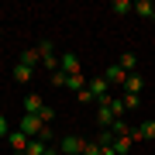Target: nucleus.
Returning a JSON list of instances; mask_svg holds the SVG:
<instances>
[{
	"label": "nucleus",
	"instance_id": "f257e3e1",
	"mask_svg": "<svg viewBox=\"0 0 155 155\" xmlns=\"http://www.w3.org/2000/svg\"><path fill=\"white\" fill-rule=\"evenodd\" d=\"M45 127H48V124H45L38 114H24V117H21V124H17V131H24L28 138H41Z\"/></svg>",
	"mask_w": 155,
	"mask_h": 155
},
{
	"label": "nucleus",
	"instance_id": "f03ea898",
	"mask_svg": "<svg viewBox=\"0 0 155 155\" xmlns=\"http://www.w3.org/2000/svg\"><path fill=\"white\" fill-rule=\"evenodd\" d=\"M83 148H86V141L79 138V134H66V138L59 141V152L62 155H83Z\"/></svg>",
	"mask_w": 155,
	"mask_h": 155
},
{
	"label": "nucleus",
	"instance_id": "7ed1b4c3",
	"mask_svg": "<svg viewBox=\"0 0 155 155\" xmlns=\"http://www.w3.org/2000/svg\"><path fill=\"white\" fill-rule=\"evenodd\" d=\"M59 69L66 72V76H79V72H83V66H79V59L72 55V52H66V55H59Z\"/></svg>",
	"mask_w": 155,
	"mask_h": 155
},
{
	"label": "nucleus",
	"instance_id": "20e7f679",
	"mask_svg": "<svg viewBox=\"0 0 155 155\" xmlns=\"http://www.w3.org/2000/svg\"><path fill=\"white\" fill-rule=\"evenodd\" d=\"M104 79H107V83H110V86H124L127 72H124V69H121V66H117V62H114V66H107V69H104Z\"/></svg>",
	"mask_w": 155,
	"mask_h": 155
},
{
	"label": "nucleus",
	"instance_id": "39448f33",
	"mask_svg": "<svg viewBox=\"0 0 155 155\" xmlns=\"http://www.w3.org/2000/svg\"><path fill=\"white\" fill-rule=\"evenodd\" d=\"M145 90V79H141V72H127V79H124V93H134L138 97Z\"/></svg>",
	"mask_w": 155,
	"mask_h": 155
},
{
	"label": "nucleus",
	"instance_id": "423d86ee",
	"mask_svg": "<svg viewBox=\"0 0 155 155\" xmlns=\"http://www.w3.org/2000/svg\"><path fill=\"white\" fill-rule=\"evenodd\" d=\"M7 141H11V148L14 152H28V134H24V131H11V134H7Z\"/></svg>",
	"mask_w": 155,
	"mask_h": 155
},
{
	"label": "nucleus",
	"instance_id": "0eeeda50",
	"mask_svg": "<svg viewBox=\"0 0 155 155\" xmlns=\"http://www.w3.org/2000/svg\"><path fill=\"white\" fill-rule=\"evenodd\" d=\"M41 110H45V100L38 93H28V97H24V114H41Z\"/></svg>",
	"mask_w": 155,
	"mask_h": 155
},
{
	"label": "nucleus",
	"instance_id": "6e6552de",
	"mask_svg": "<svg viewBox=\"0 0 155 155\" xmlns=\"http://www.w3.org/2000/svg\"><path fill=\"white\" fill-rule=\"evenodd\" d=\"M131 145H134V138H131V134H121V138H114V145H110V148H114L117 155H127V152H131Z\"/></svg>",
	"mask_w": 155,
	"mask_h": 155
},
{
	"label": "nucleus",
	"instance_id": "1a4fd4ad",
	"mask_svg": "<svg viewBox=\"0 0 155 155\" xmlns=\"http://www.w3.org/2000/svg\"><path fill=\"white\" fill-rule=\"evenodd\" d=\"M97 124L107 127V131L114 127V114H110V107H100V110H97Z\"/></svg>",
	"mask_w": 155,
	"mask_h": 155
},
{
	"label": "nucleus",
	"instance_id": "9d476101",
	"mask_svg": "<svg viewBox=\"0 0 155 155\" xmlns=\"http://www.w3.org/2000/svg\"><path fill=\"white\" fill-rule=\"evenodd\" d=\"M66 86H69V90H72V93H83V90H86V86H90V79H86V76H83V72H79V76H69V83H66Z\"/></svg>",
	"mask_w": 155,
	"mask_h": 155
},
{
	"label": "nucleus",
	"instance_id": "9b49d317",
	"mask_svg": "<svg viewBox=\"0 0 155 155\" xmlns=\"http://www.w3.org/2000/svg\"><path fill=\"white\" fill-rule=\"evenodd\" d=\"M117 66H121L124 72H134V66H138V55H134V52H124V55L117 59Z\"/></svg>",
	"mask_w": 155,
	"mask_h": 155
},
{
	"label": "nucleus",
	"instance_id": "f8f14e48",
	"mask_svg": "<svg viewBox=\"0 0 155 155\" xmlns=\"http://www.w3.org/2000/svg\"><path fill=\"white\" fill-rule=\"evenodd\" d=\"M41 62V55H38V48H28V52H21V66H28V69H35Z\"/></svg>",
	"mask_w": 155,
	"mask_h": 155
},
{
	"label": "nucleus",
	"instance_id": "ddd939ff",
	"mask_svg": "<svg viewBox=\"0 0 155 155\" xmlns=\"http://www.w3.org/2000/svg\"><path fill=\"white\" fill-rule=\"evenodd\" d=\"M31 76H35V69H28V66H14V83H31Z\"/></svg>",
	"mask_w": 155,
	"mask_h": 155
},
{
	"label": "nucleus",
	"instance_id": "4468645a",
	"mask_svg": "<svg viewBox=\"0 0 155 155\" xmlns=\"http://www.w3.org/2000/svg\"><path fill=\"white\" fill-rule=\"evenodd\" d=\"M134 14H138V17H152L155 14V4H152V0H138V4H134Z\"/></svg>",
	"mask_w": 155,
	"mask_h": 155
},
{
	"label": "nucleus",
	"instance_id": "2eb2a0df",
	"mask_svg": "<svg viewBox=\"0 0 155 155\" xmlns=\"http://www.w3.org/2000/svg\"><path fill=\"white\" fill-rule=\"evenodd\" d=\"M110 11H114V14H131V11H134V4H131V0H114Z\"/></svg>",
	"mask_w": 155,
	"mask_h": 155
},
{
	"label": "nucleus",
	"instance_id": "dca6fc26",
	"mask_svg": "<svg viewBox=\"0 0 155 155\" xmlns=\"http://www.w3.org/2000/svg\"><path fill=\"white\" fill-rule=\"evenodd\" d=\"M28 155H45V141L41 138H31L28 141Z\"/></svg>",
	"mask_w": 155,
	"mask_h": 155
},
{
	"label": "nucleus",
	"instance_id": "f3484780",
	"mask_svg": "<svg viewBox=\"0 0 155 155\" xmlns=\"http://www.w3.org/2000/svg\"><path fill=\"white\" fill-rule=\"evenodd\" d=\"M110 131H114V138H121V134H131V127H127V121L121 117V121H114V127H110Z\"/></svg>",
	"mask_w": 155,
	"mask_h": 155
},
{
	"label": "nucleus",
	"instance_id": "a211bd4d",
	"mask_svg": "<svg viewBox=\"0 0 155 155\" xmlns=\"http://www.w3.org/2000/svg\"><path fill=\"white\" fill-rule=\"evenodd\" d=\"M66 83H69V76H66L62 69H55V72H52V86H66Z\"/></svg>",
	"mask_w": 155,
	"mask_h": 155
},
{
	"label": "nucleus",
	"instance_id": "6ab92c4d",
	"mask_svg": "<svg viewBox=\"0 0 155 155\" xmlns=\"http://www.w3.org/2000/svg\"><path fill=\"white\" fill-rule=\"evenodd\" d=\"M138 104H141V97H134V93H124V110H134Z\"/></svg>",
	"mask_w": 155,
	"mask_h": 155
},
{
	"label": "nucleus",
	"instance_id": "aec40b11",
	"mask_svg": "<svg viewBox=\"0 0 155 155\" xmlns=\"http://www.w3.org/2000/svg\"><path fill=\"white\" fill-rule=\"evenodd\" d=\"M138 131H141V138H155V121H145Z\"/></svg>",
	"mask_w": 155,
	"mask_h": 155
},
{
	"label": "nucleus",
	"instance_id": "412c9836",
	"mask_svg": "<svg viewBox=\"0 0 155 155\" xmlns=\"http://www.w3.org/2000/svg\"><path fill=\"white\" fill-rule=\"evenodd\" d=\"M41 66L48 69V72H55V69H59V59H55V55H45V59H41Z\"/></svg>",
	"mask_w": 155,
	"mask_h": 155
},
{
	"label": "nucleus",
	"instance_id": "4be33fe9",
	"mask_svg": "<svg viewBox=\"0 0 155 155\" xmlns=\"http://www.w3.org/2000/svg\"><path fill=\"white\" fill-rule=\"evenodd\" d=\"M83 155H100V141H86V148H83Z\"/></svg>",
	"mask_w": 155,
	"mask_h": 155
},
{
	"label": "nucleus",
	"instance_id": "5701e85b",
	"mask_svg": "<svg viewBox=\"0 0 155 155\" xmlns=\"http://www.w3.org/2000/svg\"><path fill=\"white\" fill-rule=\"evenodd\" d=\"M7 134H11V121H7L4 114H0V138H7Z\"/></svg>",
	"mask_w": 155,
	"mask_h": 155
},
{
	"label": "nucleus",
	"instance_id": "b1692460",
	"mask_svg": "<svg viewBox=\"0 0 155 155\" xmlns=\"http://www.w3.org/2000/svg\"><path fill=\"white\" fill-rule=\"evenodd\" d=\"M38 55H41V59H45V55H52V41H48V38L38 45Z\"/></svg>",
	"mask_w": 155,
	"mask_h": 155
},
{
	"label": "nucleus",
	"instance_id": "393cba45",
	"mask_svg": "<svg viewBox=\"0 0 155 155\" xmlns=\"http://www.w3.org/2000/svg\"><path fill=\"white\" fill-rule=\"evenodd\" d=\"M38 117H41V121H45V124H48V121H52V117H55V110H52V107H45V110H41Z\"/></svg>",
	"mask_w": 155,
	"mask_h": 155
},
{
	"label": "nucleus",
	"instance_id": "a878e982",
	"mask_svg": "<svg viewBox=\"0 0 155 155\" xmlns=\"http://www.w3.org/2000/svg\"><path fill=\"white\" fill-rule=\"evenodd\" d=\"M76 100H79V104H90V100H93V93H90V90H83V93H76Z\"/></svg>",
	"mask_w": 155,
	"mask_h": 155
},
{
	"label": "nucleus",
	"instance_id": "bb28decb",
	"mask_svg": "<svg viewBox=\"0 0 155 155\" xmlns=\"http://www.w3.org/2000/svg\"><path fill=\"white\" fill-rule=\"evenodd\" d=\"M14 155H28V152H14Z\"/></svg>",
	"mask_w": 155,
	"mask_h": 155
},
{
	"label": "nucleus",
	"instance_id": "cd10ccee",
	"mask_svg": "<svg viewBox=\"0 0 155 155\" xmlns=\"http://www.w3.org/2000/svg\"><path fill=\"white\" fill-rule=\"evenodd\" d=\"M0 38H4V28H0Z\"/></svg>",
	"mask_w": 155,
	"mask_h": 155
},
{
	"label": "nucleus",
	"instance_id": "c85d7f7f",
	"mask_svg": "<svg viewBox=\"0 0 155 155\" xmlns=\"http://www.w3.org/2000/svg\"><path fill=\"white\" fill-rule=\"evenodd\" d=\"M148 21H155V14H152V17H148Z\"/></svg>",
	"mask_w": 155,
	"mask_h": 155
}]
</instances>
